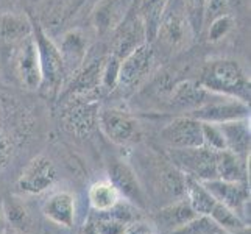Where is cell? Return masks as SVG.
<instances>
[{
	"mask_svg": "<svg viewBox=\"0 0 251 234\" xmlns=\"http://www.w3.org/2000/svg\"><path fill=\"white\" fill-rule=\"evenodd\" d=\"M197 81L206 91H209L220 97L236 99L250 103L251 83L250 77L245 72L237 59L232 58H214L206 61L200 71Z\"/></svg>",
	"mask_w": 251,
	"mask_h": 234,
	"instance_id": "cell-1",
	"label": "cell"
},
{
	"mask_svg": "<svg viewBox=\"0 0 251 234\" xmlns=\"http://www.w3.org/2000/svg\"><path fill=\"white\" fill-rule=\"evenodd\" d=\"M24 10L27 11L30 22H31V36L34 41V46L38 50L39 58V67H41V86L39 91L46 94L47 97H58V94L61 92L64 83L67 81L66 67L63 63L61 53H59L58 46L49 36L44 25L41 19L34 14V11L30 6H24Z\"/></svg>",
	"mask_w": 251,
	"mask_h": 234,
	"instance_id": "cell-2",
	"label": "cell"
},
{
	"mask_svg": "<svg viewBox=\"0 0 251 234\" xmlns=\"http://www.w3.org/2000/svg\"><path fill=\"white\" fill-rule=\"evenodd\" d=\"M5 64L11 66V72L22 88L28 91H39L42 77L38 50L31 34L13 46L3 56H0V67Z\"/></svg>",
	"mask_w": 251,
	"mask_h": 234,
	"instance_id": "cell-3",
	"label": "cell"
},
{
	"mask_svg": "<svg viewBox=\"0 0 251 234\" xmlns=\"http://www.w3.org/2000/svg\"><path fill=\"white\" fill-rule=\"evenodd\" d=\"M154 64H156V50L153 44H144L126 55L120 63L117 91L124 95L134 94L141 86L149 80Z\"/></svg>",
	"mask_w": 251,
	"mask_h": 234,
	"instance_id": "cell-4",
	"label": "cell"
},
{
	"mask_svg": "<svg viewBox=\"0 0 251 234\" xmlns=\"http://www.w3.org/2000/svg\"><path fill=\"white\" fill-rule=\"evenodd\" d=\"M99 97L78 95L63 100L61 120L72 134L89 137L99 127Z\"/></svg>",
	"mask_w": 251,
	"mask_h": 234,
	"instance_id": "cell-5",
	"label": "cell"
},
{
	"mask_svg": "<svg viewBox=\"0 0 251 234\" xmlns=\"http://www.w3.org/2000/svg\"><path fill=\"white\" fill-rule=\"evenodd\" d=\"M99 128L112 144L129 145L142 139V125L131 112L119 108L99 111Z\"/></svg>",
	"mask_w": 251,
	"mask_h": 234,
	"instance_id": "cell-6",
	"label": "cell"
},
{
	"mask_svg": "<svg viewBox=\"0 0 251 234\" xmlns=\"http://www.w3.org/2000/svg\"><path fill=\"white\" fill-rule=\"evenodd\" d=\"M170 159L173 167H178L186 177L198 181L217 180V152L207 147L192 149H170Z\"/></svg>",
	"mask_w": 251,
	"mask_h": 234,
	"instance_id": "cell-7",
	"label": "cell"
},
{
	"mask_svg": "<svg viewBox=\"0 0 251 234\" xmlns=\"http://www.w3.org/2000/svg\"><path fill=\"white\" fill-rule=\"evenodd\" d=\"M147 44V34L145 27L137 13L136 2L131 10L128 11L125 19L120 22L116 30L109 34V47L108 52L120 59H124L126 55L131 53L133 50Z\"/></svg>",
	"mask_w": 251,
	"mask_h": 234,
	"instance_id": "cell-8",
	"label": "cell"
},
{
	"mask_svg": "<svg viewBox=\"0 0 251 234\" xmlns=\"http://www.w3.org/2000/svg\"><path fill=\"white\" fill-rule=\"evenodd\" d=\"M192 38L189 24L184 17L183 8L179 0H170L167 10L162 16L159 30L154 42L159 41L162 46H166L172 52H178L187 47V42Z\"/></svg>",
	"mask_w": 251,
	"mask_h": 234,
	"instance_id": "cell-9",
	"label": "cell"
},
{
	"mask_svg": "<svg viewBox=\"0 0 251 234\" xmlns=\"http://www.w3.org/2000/svg\"><path fill=\"white\" fill-rule=\"evenodd\" d=\"M187 116L203 124L220 125L232 122V120L250 119V103L228 97H217L187 112Z\"/></svg>",
	"mask_w": 251,
	"mask_h": 234,
	"instance_id": "cell-10",
	"label": "cell"
},
{
	"mask_svg": "<svg viewBox=\"0 0 251 234\" xmlns=\"http://www.w3.org/2000/svg\"><path fill=\"white\" fill-rule=\"evenodd\" d=\"M58 172L53 161L46 155H38L25 166L16 181V187L27 194H41L56 183Z\"/></svg>",
	"mask_w": 251,
	"mask_h": 234,
	"instance_id": "cell-11",
	"label": "cell"
},
{
	"mask_svg": "<svg viewBox=\"0 0 251 234\" xmlns=\"http://www.w3.org/2000/svg\"><path fill=\"white\" fill-rule=\"evenodd\" d=\"M161 139L170 149H192L203 145L201 122L187 114L178 116L161 131Z\"/></svg>",
	"mask_w": 251,
	"mask_h": 234,
	"instance_id": "cell-12",
	"label": "cell"
},
{
	"mask_svg": "<svg viewBox=\"0 0 251 234\" xmlns=\"http://www.w3.org/2000/svg\"><path fill=\"white\" fill-rule=\"evenodd\" d=\"M136 0H97L91 22L100 38H108L117 25L125 19Z\"/></svg>",
	"mask_w": 251,
	"mask_h": 234,
	"instance_id": "cell-13",
	"label": "cell"
},
{
	"mask_svg": "<svg viewBox=\"0 0 251 234\" xmlns=\"http://www.w3.org/2000/svg\"><path fill=\"white\" fill-rule=\"evenodd\" d=\"M58 49H59V53H61L63 63L66 67V74L69 78L84 63L86 56L89 53L91 42H89L88 33H86L83 28L67 30L63 34Z\"/></svg>",
	"mask_w": 251,
	"mask_h": 234,
	"instance_id": "cell-14",
	"label": "cell"
},
{
	"mask_svg": "<svg viewBox=\"0 0 251 234\" xmlns=\"http://www.w3.org/2000/svg\"><path fill=\"white\" fill-rule=\"evenodd\" d=\"M220 97L209 91H206L197 80H183L176 83L170 92V106L176 111L190 112L192 109L204 105L214 99Z\"/></svg>",
	"mask_w": 251,
	"mask_h": 234,
	"instance_id": "cell-15",
	"label": "cell"
},
{
	"mask_svg": "<svg viewBox=\"0 0 251 234\" xmlns=\"http://www.w3.org/2000/svg\"><path fill=\"white\" fill-rule=\"evenodd\" d=\"M204 187L212 194L219 203L228 206L234 212L244 209L250 198V190L245 181H223V180H206L201 181Z\"/></svg>",
	"mask_w": 251,
	"mask_h": 234,
	"instance_id": "cell-16",
	"label": "cell"
},
{
	"mask_svg": "<svg viewBox=\"0 0 251 234\" xmlns=\"http://www.w3.org/2000/svg\"><path fill=\"white\" fill-rule=\"evenodd\" d=\"M31 34V22L27 11L0 14V56L17 42Z\"/></svg>",
	"mask_w": 251,
	"mask_h": 234,
	"instance_id": "cell-17",
	"label": "cell"
},
{
	"mask_svg": "<svg viewBox=\"0 0 251 234\" xmlns=\"http://www.w3.org/2000/svg\"><path fill=\"white\" fill-rule=\"evenodd\" d=\"M109 181L117 187L120 197H125L126 200L144 206V190L137 181L136 173L128 164L122 161L112 164L109 169Z\"/></svg>",
	"mask_w": 251,
	"mask_h": 234,
	"instance_id": "cell-18",
	"label": "cell"
},
{
	"mask_svg": "<svg viewBox=\"0 0 251 234\" xmlns=\"http://www.w3.org/2000/svg\"><path fill=\"white\" fill-rule=\"evenodd\" d=\"M197 215L198 214L190 208L187 200H179L176 203H172L159 209L153 215V222L158 227V230L169 234L178 230L179 227H183V225H186L192 219H195Z\"/></svg>",
	"mask_w": 251,
	"mask_h": 234,
	"instance_id": "cell-19",
	"label": "cell"
},
{
	"mask_svg": "<svg viewBox=\"0 0 251 234\" xmlns=\"http://www.w3.org/2000/svg\"><path fill=\"white\" fill-rule=\"evenodd\" d=\"M44 215L59 227L71 228L75 220V198L69 192H56L42 206Z\"/></svg>",
	"mask_w": 251,
	"mask_h": 234,
	"instance_id": "cell-20",
	"label": "cell"
},
{
	"mask_svg": "<svg viewBox=\"0 0 251 234\" xmlns=\"http://www.w3.org/2000/svg\"><path fill=\"white\" fill-rule=\"evenodd\" d=\"M170 0H136V8L145 27L147 42L153 44L156 39L162 16L167 10Z\"/></svg>",
	"mask_w": 251,
	"mask_h": 234,
	"instance_id": "cell-21",
	"label": "cell"
},
{
	"mask_svg": "<svg viewBox=\"0 0 251 234\" xmlns=\"http://www.w3.org/2000/svg\"><path fill=\"white\" fill-rule=\"evenodd\" d=\"M219 127L223 133L226 150L239 156L250 153V119L232 120V122L220 124Z\"/></svg>",
	"mask_w": 251,
	"mask_h": 234,
	"instance_id": "cell-22",
	"label": "cell"
},
{
	"mask_svg": "<svg viewBox=\"0 0 251 234\" xmlns=\"http://www.w3.org/2000/svg\"><path fill=\"white\" fill-rule=\"evenodd\" d=\"M186 197L187 203L198 215H209L215 205V198L212 194L204 187L201 181L192 177H186Z\"/></svg>",
	"mask_w": 251,
	"mask_h": 234,
	"instance_id": "cell-23",
	"label": "cell"
},
{
	"mask_svg": "<svg viewBox=\"0 0 251 234\" xmlns=\"http://www.w3.org/2000/svg\"><path fill=\"white\" fill-rule=\"evenodd\" d=\"M217 180L223 181H245L247 166L242 156L229 150L217 152Z\"/></svg>",
	"mask_w": 251,
	"mask_h": 234,
	"instance_id": "cell-24",
	"label": "cell"
},
{
	"mask_svg": "<svg viewBox=\"0 0 251 234\" xmlns=\"http://www.w3.org/2000/svg\"><path fill=\"white\" fill-rule=\"evenodd\" d=\"M120 194L117 187L109 180H101L94 183L89 189L91 206L99 212H106L120 202Z\"/></svg>",
	"mask_w": 251,
	"mask_h": 234,
	"instance_id": "cell-25",
	"label": "cell"
},
{
	"mask_svg": "<svg viewBox=\"0 0 251 234\" xmlns=\"http://www.w3.org/2000/svg\"><path fill=\"white\" fill-rule=\"evenodd\" d=\"M184 17L189 24L192 38L198 39L204 33V11L206 0H179Z\"/></svg>",
	"mask_w": 251,
	"mask_h": 234,
	"instance_id": "cell-26",
	"label": "cell"
},
{
	"mask_svg": "<svg viewBox=\"0 0 251 234\" xmlns=\"http://www.w3.org/2000/svg\"><path fill=\"white\" fill-rule=\"evenodd\" d=\"M209 217L217 223L225 233L237 234V233L245 231V228H247L245 223L240 220L239 214H236L232 209H229L228 206H225L219 202H215Z\"/></svg>",
	"mask_w": 251,
	"mask_h": 234,
	"instance_id": "cell-27",
	"label": "cell"
},
{
	"mask_svg": "<svg viewBox=\"0 0 251 234\" xmlns=\"http://www.w3.org/2000/svg\"><path fill=\"white\" fill-rule=\"evenodd\" d=\"M120 63L122 59L108 53L105 64L101 69V78H100V92L111 94L117 89L119 84V72H120Z\"/></svg>",
	"mask_w": 251,
	"mask_h": 234,
	"instance_id": "cell-28",
	"label": "cell"
},
{
	"mask_svg": "<svg viewBox=\"0 0 251 234\" xmlns=\"http://www.w3.org/2000/svg\"><path fill=\"white\" fill-rule=\"evenodd\" d=\"M169 234H225V231L209 215H197L195 219Z\"/></svg>",
	"mask_w": 251,
	"mask_h": 234,
	"instance_id": "cell-29",
	"label": "cell"
},
{
	"mask_svg": "<svg viewBox=\"0 0 251 234\" xmlns=\"http://www.w3.org/2000/svg\"><path fill=\"white\" fill-rule=\"evenodd\" d=\"M206 28H207V34H206L207 41L219 42L223 38H226L231 33V30L234 28V19H232L231 14H223V16L215 17L214 21H211L206 25Z\"/></svg>",
	"mask_w": 251,
	"mask_h": 234,
	"instance_id": "cell-30",
	"label": "cell"
},
{
	"mask_svg": "<svg viewBox=\"0 0 251 234\" xmlns=\"http://www.w3.org/2000/svg\"><path fill=\"white\" fill-rule=\"evenodd\" d=\"M203 145L211 149L214 152H223L226 150V144H225V137L219 125L215 124H203Z\"/></svg>",
	"mask_w": 251,
	"mask_h": 234,
	"instance_id": "cell-31",
	"label": "cell"
},
{
	"mask_svg": "<svg viewBox=\"0 0 251 234\" xmlns=\"http://www.w3.org/2000/svg\"><path fill=\"white\" fill-rule=\"evenodd\" d=\"M92 225L97 234H126L128 230V223L108 217V215H103Z\"/></svg>",
	"mask_w": 251,
	"mask_h": 234,
	"instance_id": "cell-32",
	"label": "cell"
},
{
	"mask_svg": "<svg viewBox=\"0 0 251 234\" xmlns=\"http://www.w3.org/2000/svg\"><path fill=\"white\" fill-rule=\"evenodd\" d=\"M229 5L226 0H206V11H204V28L206 25L211 21H214L215 17L229 14Z\"/></svg>",
	"mask_w": 251,
	"mask_h": 234,
	"instance_id": "cell-33",
	"label": "cell"
},
{
	"mask_svg": "<svg viewBox=\"0 0 251 234\" xmlns=\"http://www.w3.org/2000/svg\"><path fill=\"white\" fill-rule=\"evenodd\" d=\"M14 152V144L13 137L6 133V130L3 127H0V170L8 166L11 156Z\"/></svg>",
	"mask_w": 251,
	"mask_h": 234,
	"instance_id": "cell-34",
	"label": "cell"
},
{
	"mask_svg": "<svg viewBox=\"0 0 251 234\" xmlns=\"http://www.w3.org/2000/svg\"><path fill=\"white\" fill-rule=\"evenodd\" d=\"M226 2H228L229 8H232V6H239L242 3V0H226Z\"/></svg>",
	"mask_w": 251,
	"mask_h": 234,
	"instance_id": "cell-35",
	"label": "cell"
},
{
	"mask_svg": "<svg viewBox=\"0 0 251 234\" xmlns=\"http://www.w3.org/2000/svg\"><path fill=\"white\" fill-rule=\"evenodd\" d=\"M38 2H41V0H25V6H30V5L38 3Z\"/></svg>",
	"mask_w": 251,
	"mask_h": 234,
	"instance_id": "cell-36",
	"label": "cell"
},
{
	"mask_svg": "<svg viewBox=\"0 0 251 234\" xmlns=\"http://www.w3.org/2000/svg\"><path fill=\"white\" fill-rule=\"evenodd\" d=\"M0 72H2V67H0Z\"/></svg>",
	"mask_w": 251,
	"mask_h": 234,
	"instance_id": "cell-37",
	"label": "cell"
},
{
	"mask_svg": "<svg viewBox=\"0 0 251 234\" xmlns=\"http://www.w3.org/2000/svg\"><path fill=\"white\" fill-rule=\"evenodd\" d=\"M0 88H2V86H0Z\"/></svg>",
	"mask_w": 251,
	"mask_h": 234,
	"instance_id": "cell-38",
	"label": "cell"
}]
</instances>
